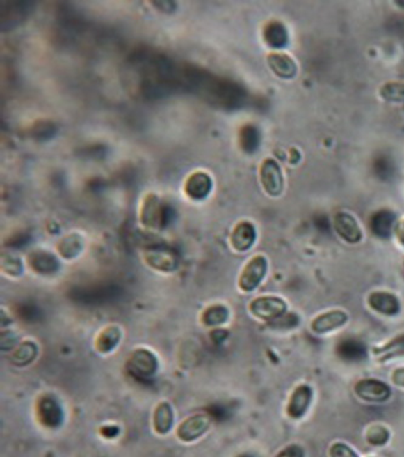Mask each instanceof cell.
Returning <instances> with one entry per match:
<instances>
[{
  "label": "cell",
  "mask_w": 404,
  "mask_h": 457,
  "mask_svg": "<svg viewBox=\"0 0 404 457\" xmlns=\"http://www.w3.org/2000/svg\"><path fill=\"white\" fill-rule=\"evenodd\" d=\"M255 240H257V230L254 228V225L249 222H241L233 228L229 242L234 251L245 252L252 247Z\"/></svg>",
  "instance_id": "30bf717a"
},
{
  "label": "cell",
  "mask_w": 404,
  "mask_h": 457,
  "mask_svg": "<svg viewBox=\"0 0 404 457\" xmlns=\"http://www.w3.org/2000/svg\"><path fill=\"white\" fill-rule=\"evenodd\" d=\"M277 457H304V450L299 445H290L288 448L282 450Z\"/></svg>",
  "instance_id": "d4e9b609"
},
{
  "label": "cell",
  "mask_w": 404,
  "mask_h": 457,
  "mask_svg": "<svg viewBox=\"0 0 404 457\" xmlns=\"http://www.w3.org/2000/svg\"><path fill=\"white\" fill-rule=\"evenodd\" d=\"M141 222L146 228H158L161 224V201L157 195L148 194L141 206Z\"/></svg>",
  "instance_id": "4fadbf2b"
},
{
  "label": "cell",
  "mask_w": 404,
  "mask_h": 457,
  "mask_svg": "<svg viewBox=\"0 0 404 457\" xmlns=\"http://www.w3.org/2000/svg\"><path fill=\"white\" fill-rule=\"evenodd\" d=\"M330 457H358V455L346 444L337 443L330 448Z\"/></svg>",
  "instance_id": "cb8c5ba5"
},
{
  "label": "cell",
  "mask_w": 404,
  "mask_h": 457,
  "mask_svg": "<svg viewBox=\"0 0 404 457\" xmlns=\"http://www.w3.org/2000/svg\"><path fill=\"white\" fill-rule=\"evenodd\" d=\"M314 398V392L307 385H300L295 388L288 403V415L291 419H299L304 416Z\"/></svg>",
  "instance_id": "52a82bcc"
},
{
  "label": "cell",
  "mask_w": 404,
  "mask_h": 457,
  "mask_svg": "<svg viewBox=\"0 0 404 457\" xmlns=\"http://www.w3.org/2000/svg\"><path fill=\"white\" fill-rule=\"evenodd\" d=\"M40 416L44 424L50 427L58 426L62 419L61 410L51 400H45L40 408Z\"/></svg>",
  "instance_id": "ac0fdd59"
},
{
  "label": "cell",
  "mask_w": 404,
  "mask_h": 457,
  "mask_svg": "<svg viewBox=\"0 0 404 457\" xmlns=\"http://www.w3.org/2000/svg\"><path fill=\"white\" fill-rule=\"evenodd\" d=\"M186 195L193 200H203L211 190V179L204 171H195L187 176L184 186Z\"/></svg>",
  "instance_id": "8fae6325"
},
{
  "label": "cell",
  "mask_w": 404,
  "mask_h": 457,
  "mask_svg": "<svg viewBox=\"0 0 404 457\" xmlns=\"http://www.w3.org/2000/svg\"><path fill=\"white\" fill-rule=\"evenodd\" d=\"M355 393L359 399L368 403H385L392 394L389 385L374 378L357 382Z\"/></svg>",
  "instance_id": "277c9868"
},
{
  "label": "cell",
  "mask_w": 404,
  "mask_h": 457,
  "mask_svg": "<svg viewBox=\"0 0 404 457\" xmlns=\"http://www.w3.org/2000/svg\"><path fill=\"white\" fill-rule=\"evenodd\" d=\"M249 309L259 319L271 321L281 319L286 314V303L280 297L265 295L252 300Z\"/></svg>",
  "instance_id": "7a4b0ae2"
},
{
  "label": "cell",
  "mask_w": 404,
  "mask_h": 457,
  "mask_svg": "<svg viewBox=\"0 0 404 457\" xmlns=\"http://www.w3.org/2000/svg\"><path fill=\"white\" fill-rule=\"evenodd\" d=\"M265 38H266L267 43L273 48H283L288 42V33L283 24L273 22L267 26L266 31H265Z\"/></svg>",
  "instance_id": "e0dca14e"
},
{
  "label": "cell",
  "mask_w": 404,
  "mask_h": 457,
  "mask_svg": "<svg viewBox=\"0 0 404 457\" xmlns=\"http://www.w3.org/2000/svg\"><path fill=\"white\" fill-rule=\"evenodd\" d=\"M391 378H392L394 385L404 388V367L396 369L394 373H392V377H391Z\"/></svg>",
  "instance_id": "484cf974"
},
{
  "label": "cell",
  "mask_w": 404,
  "mask_h": 457,
  "mask_svg": "<svg viewBox=\"0 0 404 457\" xmlns=\"http://www.w3.org/2000/svg\"><path fill=\"white\" fill-rule=\"evenodd\" d=\"M267 63H268L272 72L276 76L283 78V79L294 78L296 71H298V66H296L294 60L286 54H268Z\"/></svg>",
  "instance_id": "7c38bea8"
},
{
  "label": "cell",
  "mask_w": 404,
  "mask_h": 457,
  "mask_svg": "<svg viewBox=\"0 0 404 457\" xmlns=\"http://www.w3.org/2000/svg\"><path fill=\"white\" fill-rule=\"evenodd\" d=\"M209 426L210 419L207 415H195L181 424L177 429V435L184 442H192L203 435Z\"/></svg>",
  "instance_id": "9c48e42d"
},
{
  "label": "cell",
  "mask_w": 404,
  "mask_h": 457,
  "mask_svg": "<svg viewBox=\"0 0 404 457\" xmlns=\"http://www.w3.org/2000/svg\"><path fill=\"white\" fill-rule=\"evenodd\" d=\"M339 353L344 357L357 359V357H363V354L366 353V349H364V347L359 342H356V341H346V342H343V344L339 348Z\"/></svg>",
  "instance_id": "7402d4cb"
},
{
  "label": "cell",
  "mask_w": 404,
  "mask_h": 457,
  "mask_svg": "<svg viewBox=\"0 0 404 457\" xmlns=\"http://www.w3.org/2000/svg\"><path fill=\"white\" fill-rule=\"evenodd\" d=\"M389 431L382 427V426H374L369 429V432L366 434V439L369 443L373 444V445H382L385 444L387 440H389Z\"/></svg>",
  "instance_id": "603a6c76"
},
{
  "label": "cell",
  "mask_w": 404,
  "mask_h": 457,
  "mask_svg": "<svg viewBox=\"0 0 404 457\" xmlns=\"http://www.w3.org/2000/svg\"><path fill=\"white\" fill-rule=\"evenodd\" d=\"M242 457H252V456H242Z\"/></svg>",
  "instance_id": "83f0119b"
},
{
  "label": "cell",
  "mask_w": 404,
  "mask_h": 457,
  "mask_svg": "<svg viewBox=\"0 0 404 457\" xmlns=\"http://www.w3.org/2000/svg\"><path fill=\"white\" fill-rule=\"evenodd\" d=\"M129 365L131 371L138 376H151L157 369V360L153 357V354L143 349L134 353L130 357Z\"/></svg>",
  "instance_id": "5bb4252c"
},
{
  "label": "cell",
  "mask_w": 404,
  "mask_h": 457,
  "mask_svg": "<svg viewBox=\"0 0 404 457\" xmlns=\"http://www.w3.org/2000/svg\"><path fill=\"white\" fill-rule=\"evenodd\" d=\"M348 320V315L344 310H330L316 316L311 323V330L316 334H325L343 327Z\"/></svg>",
  "instance_id": "5b68a950"
},
{
  "label": "cell",
  "mask_w": 404,
  "mask_h": 457,
  "mask_svg": "<svg viewBox=\"0 0 404 457\" xmlns=\"http://www.w3.org/2000/svg\"><path fill=\"white\" fill-rule=\"evenodd\" d=\"M382 99L391 102H404V83L391 82L380 89Z\"/></svg>",
  "instance_id": "d6986e66"
},
{
  "label": "cell",
  "mask_w": 404,
  "mask_h": 457,
  "mask_svg": "<svg viewBox=\"0 0 404 457\" xmlns=\"http://www.w3.org/2000/svg\"><path fill=\"white\" fill-rule=\"evenodd\" d=\"M395 235L397 240L400 241L401 245L404 246V219L401 220L395 228Z\"/></svg>",
  "instance_id": "4316f807"
},
{
  "label": "cell",
  "mask_w": 404,
  "mask_h": 457,
  "mask_svg": "<svg viewBox=\"0 0 404 457\" xmlns=\"http://www.w3.org/2000/svg\"><path fill=\"white\" fill-rule=\"evenodd\" d=\"M262 189L267 195L277 197L281 195L284 189V178L280 164L273 158H266L260 166L259 171Z\"/></svg>",
  "instance_id": "6da1fadb"
},
{
  "label": "cell",
  "mask_w": 404,
  "mask_h": 457,
  "mask_svg": "<svg viewBox=\"0 0 404 457\" xmlns=\"http://www.w3.org/2000/svg\"><path fill=\"white\" fill-rule=\"evenodd\" d=\"M119 339H120V334H119L118 330L115 327H110V329L105 330L99 336L96 346L100 352H110L111 349H113L115 344L118 343Z\"/></svg>",
  "instance_id": "ffe728a7"
},
{
  "label": "cell",
  "mask_w": 404,
  "mask_h": 457,
  "mask_svg": "<svg viewBox=\"0 0 404 457\" xmlns=\"http://www.w3.org/2000/svg\"><path fill=\"white\" fill-rule=\"evenodd\" d=\"M229 318V311L224 307H211L204 314V323L209 326L224 324Z\"/></svg>",
  "instance_id": "44dd1931"
},
{
  "label": "cell",
  "mask_w": 404,
  "mask_h": 457,
  "mask_svg": "<svg viewBox=\"0 0 404 457\" xmlns=\"http://www.w3.org/2000/svg\"><path fill=\"white\" fill-rule=\"evenodd\" d=\"M334 228L340 238L348 243H358L363 238L361 228L350 213L339 212L334 215Z\"/></svg>",
  "instance_id": "8992f818"
},
{
  "label": "cell",
  "mask_w": 404,
  "mask_h": 457,
  "mask_svg": "<svg viewBox=\"0 0 404 457\" xmlns=\"http://www.w3.org/2000/svg\"><path fill=\"white\" fill-rule=\"evenodd\" d=\"M267 259L264 256H255L243 268L238 285L244 292H252L266 277Z\"/></svg>",
  "instance_id": "3957f363"
},
{
  "label": "cell",
  "mask_w": 404,
  "mask_h": 457,
  "mask_svg": "<svg viewBox=\"0 0 404 457\" xmlns=\"http://www.w3.org/2000/svg\"><path fill=\"white\" fill-rule=\"evenodd\" d=\"M172 426V411L170 405L162 403L158 405L154 414V428L158 433L165 434L170 431Z\"/></svg>",
  "instance_id": "9a60e30c"
},
{
  "label": "cell",
  "mask_w": 404,
  "mask_h": 457,
  "mask_svg": "<svg viewBox=\"0 0 404 457\" xmlns=\"http://www.w3.org/2000/svg\"><path fill=\"white\" fill-rule=\"evenodd\" d=\"M368 305L371 309L382 315H396L400 313L401 303L394 293L385 291H375L368 297Z\"/></svg>",
  "instance_id": "ba28073f"
},
{
  "label": "cell",
  "mask_w": 404,
  "mask_h": 457,
  "mask_svg": "<svg viewBox=\"0 0 404 457\" xmlns=\"http://www.w3.org/2000/svg\"><path fill=\"white\" fill-rule=\"evenodd\" d=\"M394 222H395V217L391 215V213H389V212H380V213H376L373 217L371 228H373V231L378 236L386 238L394 230Z\"/></svg>",
  "instance_id": "2e32d148"
}]
</instances>
